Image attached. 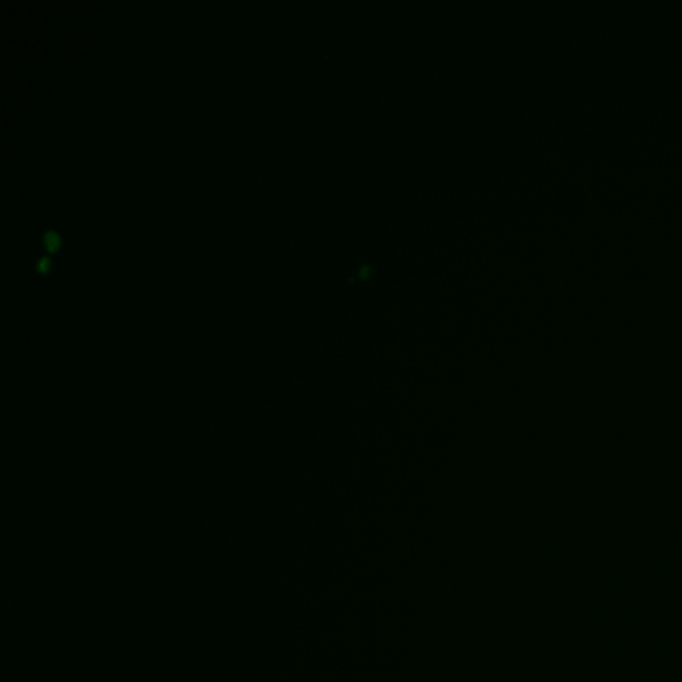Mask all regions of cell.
<instances>
[{
    "instance_id": "obj_1",
    "label": "cell",
    "mask_w": 682,
    "mask_h": 682,
    "mask_svg": "<svg viewBox=\"0 0 682 682\" xmlns=\"http://www.w3.org/2000/svg\"><path fill=\"white\" fill-rule=\"evenodd\" d=\"M44 244H46V246L49 251L55 250L59 245V237H57L56 233L53 232V231L46 232V235H44Z\"/></svg>"
},
{
    "instance_id": "obj_2",
    "label": "cell",
    "mask_w": 682,
    "mask_h": 682,
    "mask_svg": "<svg viewBox=\"0 0 682 682\" xmlns=\"http://www.w3.org/2000/svg\"><path fill=\"white\" fill-rule=\"evenodd\" d=\"M38 267H39L40 269H46V268L48 267V259H47V257H42L39 260V263H38Z\"/></svg>"
}]
</instances>
